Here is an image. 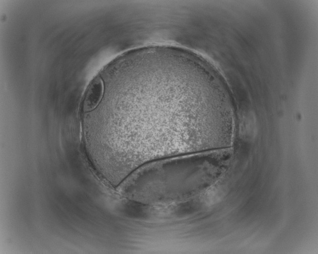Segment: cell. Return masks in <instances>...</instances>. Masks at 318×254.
I'll list each match as a JSON object with an SVG mask.
<instances>
[{
    "label": "cell",
    "instance_id": "1",
    "mask_svg": "<svg viewBox=\"0 0 318 254\" xmlns=\"http://www.w3.org/2000/svg\"><path fill=\"white\" fill-rule=\"evenodd\" d=\"M104 91V83L101 78L97 77L94 79L90 84L84 99V112H91L98 107L102 100Z\"/></svg>",
    "mask_w": 318,
    "mask_h": 254
}]
</instances>
